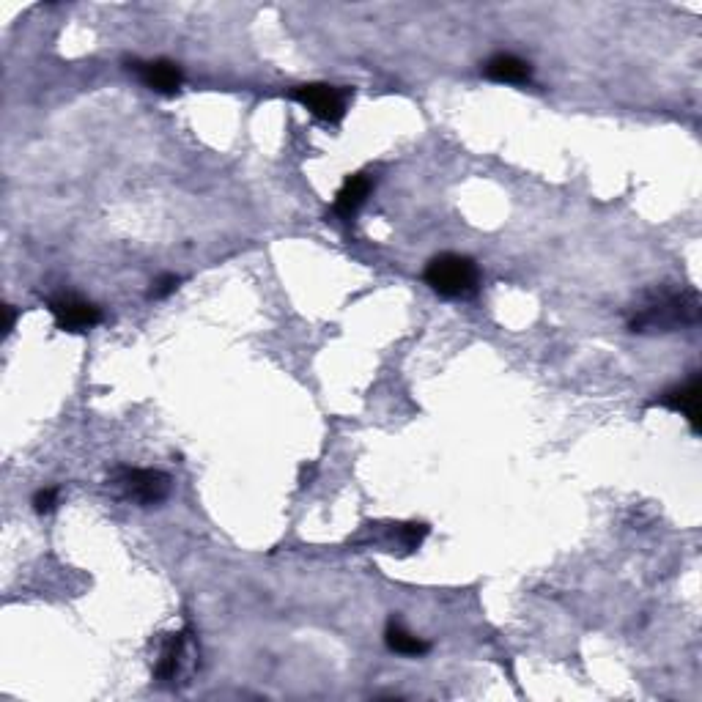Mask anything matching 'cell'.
I'll return each mask as SVG.
<instances>
[{
  "mask_svg": "<svg viewBox=\"0 0 702 702\" xmlns=\"http://www.w3.org/2000/svg\"><path fill=\"white\" fill-rule=\"evenodd\" d=\"M700 319V302L694 291H675V288H656L645 294L634 308L631 330L634 332H675Z\"/></svg>",
  "mask_w": 702,
  "mask_h": 702,
  "instance_id": "cell-1",
  "label": "cell"
},
{
  "mask_svg": "<svg viewBox=\"0 0 702 702\" xmlns=\"http://www.w3.org/2000/svg\"><path fill=\"white\" fill-rule=\"evenodd\" d=\"M423 280L445 299H467L478 291V266L467 256L442 253L431 258L423 272Z\"/></svg>",
  "mask_w": 702,
  "mask_h": 702,
  "instance_id": "cell-2",
  "label": "cell"
},
{
  "mask_svg": "<svg viewBox=\"0 0 702 702\" xmlns=\"http://www.w3.org/2000/svg\"><path fill=\"white\" fill-rule=\"evenodd\" d=\"M113 486L121 491V497L138 502L143 508L160 505L171 494V478L160 469L118 467L113 472Z\"/></svg>",
  "mask_w": 702,
  "mask_h": 702,
  "instance_id": "cell-3",
  "label": "cell"
},
{
  "mask_svg": "<svg viewBox=\"0 0 702 702\" xmlns=\"http://www.w3.org/2000/svg\"><path fill=\"white\" fill-rule=\"evenodd\" d=\"M288 96L305 110H310V116H316L324 124H341L343 116H346V105H349V94L343 88L330 86V83L297 86Z\"/></svg>",
  "mask_w": 702,
  "mask_h": 702,
  "instance_id": "cell-4",
  "label": "cell"
},
{
  "mask_svg": "<svg viewBox=\"0 0 702 702\" xmlns=\"http://www.w3.org/2000/svg\"><path fill=\"white\" fill-rule=\"evenodd\" d=\"M47 308L53 313L58 330L64 332H86L102 321V310L94 302L77 297V294H61L47 302Z\"/></svg>",
  "mask_w": 702,
  "mask_h": 702,
  "instance_id": "cell-5",
  "label": "cell"
},
{
  "mask_svg": "<svg viewBox=\"0 0 702 702\" xmlns=\"http://www.w3.org/2000/svg\"><path fill=\"white\" fill-rule=\"evenodd\" d=\"M129 69H135V75L140 77V83L157 94L171 96L184 86V75L181 66L168 61V58H157V61H135L129 64Z\"/></svg>",
  "mask_w": 702,
  "mask_h": 702,
  "instance_id": "cell-6",
  "label": "cell"
},
{
  "mask_svg": "<svg viewBox=\"0 0 702 702\" xmlns=\"http://www.w3.org/2000/svg\"><path fill=\"white\" fill-rule=\"evenodd\" d=\"M700 376H694L692 382L681 384V387H672L667 393H661L653 406H664V409H672V412H681L689 426L697 431V423H700Z\"/></svg>",
  "mask_w": 702,
  "mask_h": 702,
  "instance_id": "cell-7",
  "label": "cell"
},
{
  "mask_svg": "<svg viewBox=\"0 0 702 702\" xmlns=\"http://www.w3.org/2000/svg\"><path fill=\"white\" fill-rule=\"evenodd\" d=\"M483 75L489 77V80H494V83L524 86V83H530L532 69L527 61L519 58V55L497 53V55H491L489 61L483 64Z\"/></svg>",
  "mask_w": 702,
  "mask_h": 702,
  "instance_id": "cell-8",
  "label": "cell"
},
{
  "mask_svg": "<svg viewBox=\"0 0 702 702\" xmlns=\"http://www.w3.org/2000/svg\"><path fill=\"white\" fill-rule=\"evenodd\" d=\"M371 187H373L371 176H365V173H354V176H349V179L343 181V187L338 190V195H335L332 212L338 214V217H343V220H351V217L362 209L365 198L371 195Z\"/></svg>",
  "mask_w": 702,
  "mask_h": 702,
  "instance_id": "cell-9",
  "label": "cell"
},
{
  "mask_svg": "<svg viewBox=\"0 0 702 702\" xmlns=\"http://www.w3.org/2000/svg\"><path fill=\"white\" fill-rule=\"evenodd\" d=\"M184 634H171V637H165V642H162L160 648V659H157V678H162V681H173L176 678V672H179L181 667V656H184Z\"/></svg>",
  "mask_w": 702,
  "mask_h": 702,
  "instance_id": "cell-10",
  "label": "cell"
},
{
  "mask_svg": "<svg viewBox=\"0 0 702 702\" xmlns=\"http://www.w3.org/2000/svg\"><path fill=\"white\" fill-rule=\"evenodd\" d=\"M384 642H387V648L393 650V653H401V656H423V653H428V642H423V639L415 637V634H409V631H406L404 626H398V623H390V626H387Z\"/></svg>",
  "mask_w": 702,
  "mask_h": 702,
  "instance_id": "cell-11",
  "label": "cell"
},
{
  "mask_svg": "<svg viewBox=\"0 0 702 702\" xmlns=\"http://www.w3.org/2000/svg\"><path fill=\"white\" fill-rule=\"evenodd\" d=\"M179 277L176 275H162V277H157L154 283H151V291H149V297L151 299H165V297H171L173 291L179 288Z\"/></svg>",
  "mask_w": 702,
  "mask_h": 702,
  "instance_id": "cell-12",
  "label": "cell"
},
{
  "mask_svg": "<svg viewBox=\"0 0 702 702\" xmlns=\"http://www.w3.org/2000/svg\"><path fill=\"white\" fill-rule=\"evenodd\" d=\"M58 505V489H42L36 491L33 497V511L36 513H50Z\"/></svg>",
  "mask_w": 702,
  "mask_h": 702,
  "instance_id": "cell-13",
  "label": "cell"
},
{
  "mask_svg": "<svg viewBox=\"0 0 702 702\" xmlns=\"http://www.w3.org/2000/svg\"><path fill=\"white\" fill-rule=\"evenodd\" d=\"M14 324H17V310L11 308V305H6V335L14 330Z\"/></svg>",
  "mask_w": 702,
  "mask_h": 702,
  "instance_id": "cell-14",
  "label": "cell"
}]
</instances>
